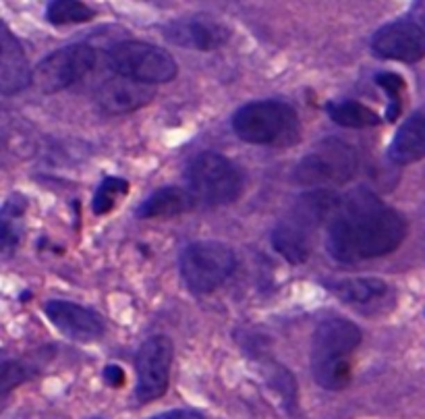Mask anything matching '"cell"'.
<instances>
[{"label":"cell","mask_w":425,"mask_h":419,"mask_svg":"<svg viewBox=\"0 0 425 419\" xmlns=\"http://www.w3.org/2000/svg\"><path fill=\"white\" fill-rule=\"evenodd\" d=\"M98 54L90 44H69L54 50L33 71V85L42 94L62 92L94 71Z\"/></svg>","instance_id":"9c48e42d"},{"label":"cell","mask_w":425,"mask_h":419,"mask_svg":"<svg viewBox=\"0 0 425 419\" xmlns=\"http://www.w3.org/2000/svg\"><path fill=\"white\" fill-rule=\"evenodd\" d=\"M33 73L23 46L0 21V94L12 96L31 85Z\"/></svg>","instance_id":"5bb4252c"},{"label":"cell","mask_w":425,"mask_h":419,"mask_svg":"<svg viewBox=\"0 0 425 419\" xmlns=\"http://www.w3.org/2000/svg\"><path fill=\"white\" fill-rule=\"evenodd\" d=\"M197 206L195 197L189 189L181 187H162L153 191L147 199H143L138 208V218H172L185 212H191Z\"/></svg>","instance_id":"e0dca14e"},{"label":"cell","mask_w":425,"mask_h":419,"mask_svg":"<svg viewBox=\"0 0 425 419\" xmlns=\"http://www.w3.org/2000/svg\"><path fill=\"white\" fill-rule=\"evenodd\" d=\"M357 170H359L357 149L338 138H328L319 141L307 156L301 158V162L292 170V176L294 183L303 187L326 189L344 185L357 174Z\"/></svg>","instance_id":"8992f818"},{"label":"cell","mask_w":425,"mask_h":419,"mask_svg":"<svg viewBox=\"0 0 425 419\" xmlns=\"http://www.w3.org/2000/svg\"><path fill=\"white\" fill-rule=\"evenodd\" d=\"M25 212V199L21 195H12L4 208H0V252L12 254L21 241V227L17 220Z\"/></svg>","instance_id":"7402d4cb"},{"label":"cell","mask_w":425,"mask_h":419,"mask_svg":"<svg viewBox=\"0 0 425 419\" xmlns=\"http://www.w3.org/2000/svg\"><path fill=\"white\" fill-rule=\"evenodd\" d=\"M328 115L336 125L347 127V129H367V127H376L382 123L380 115H376L369 106L355 102V100H342V102L328 104Z\"/></svg>","instance_id":"44dd1931"},{"label":"cell","mask_w":425,"mask_h":419,"mask_svg":"<svg viewBox=\"0 0 425 419\" xmlns=\"http://www.w3.org/2000/svg\"><path fill=\"white\" fill-rule=\"evenodd\" d=\"M172 343L164 334L149 336L138 351V388L135 395L140 403H151L168 391L170 368H172Z\"/></svg>","instance_id":"30bf717a"},{"label":"cell","mask_w":425,"mask_h":419,"mask_svg":"<svg viewBox=\"0 0 425 419\" xmlns=\"http://www.w3.org/2000/svg\"><path fill=\"white\" fill-rule=\"evenodd\" d=\"M106 58L117 75L147 85L168 83L178 73L174 56L166 48L147 42H121L108 50Z\"/></svg>","instance_id":"ba28073f"},{"label":"cell","mask_w":425,"mask_h":419,"mask_svg":"<svg viewBox=\"0 0 425 419\" xmlns=\"http://www.w3.org/2000/svg\"><path fill=\"white\" fill-rule=\"evenodd\" d=\"M96 17V10L81 0H52L46 10V19L52 25L88 23Z\"/></svg>","instance_id":"603a6c76"},{"label":"cell","mask_w":425,"mask_h":419,"mask_svg":"<svg viewBox=\"0 0 425 419\" xmlns=\"http://www.w3.org/2000/svg\"><path fill=\"white\" fill-rule=\"evenodd\" d=\"M44 313L65 336L75 340H96L106 330L104 320L96 311L73 301L52 299L44 305Z\"/></svg>","instance_id":"4fadbf2b"},{"label":"cell","mask_w":425,"mask_h":419,"mask_svg":"<svg viewBox=\"0 0 425 419\" xmlns=\"http://www.w3.org/2000/svg\"><path fill=\"white\" fill-rule=\"evenodd\" d=\"M243 185L241 168L218 151H201L187 166V189L201 206L233 204Z\"/></svg>","instance_id":"5b68a950"},{"label":"cell","mask_w":425,"mask_h":419,"mask_svg":"<svg viewBox=\"0 0 425 419\" xmlns=\"http://www.w3.org/2000/svg\"><path fill=\"white\" fill-rule=\"evenodd\" d=\"M233 131L251 145L286 147L301 138V121L292 106L281 100H258L241 106L233 117Z\"/></svg>","instance_id":"277c9868"},{"label":"cell","mask_w":425,"mask_h":419,"mask_svg":"<svg viewBox=\"0 0 425 419\" xmlns=\"http://www.w3.org/2000/svg\"><path fill=\"white\" fill-rule=\"evenodd\" d=\"M178 270L191 293L208 295L235 274L237 256L220 241H197L183 249Z\"/></svg>","instance_id":"52a82bcc"},{"label":"cell","mask_w":425,"mask_h":419,"mask_svg":"<svg viewBox=\"0 0 425 419\" xmlns=\"http://www.w3.org/2000/svg\"><path fill=\"white\" fill-rule=\"evenodd\" d=\"M127 191H129V183L125 179H121V176H106L100 183V187H98V191L94 195V204H92L94 214H108L117 206L119 197H123Z\"/></svg>","instance_id":"cb8c5ba5"},{"label":"cell","mask_w":425,"mask_h":419,"mask_svg":"<svg viewBox=\"0 0 425 419\" xmlns=\"http://www.w3.org/2000/svg\"><path fill=\"white\" fill-rule=\"evenodd\" d=\"M388 156L394 164L407 166L425 158V115L409 117L397 131L390 143Z\"/></svg>","instance_id":"2e32d148"},{"label":"cell","mask_w":425,"mask_h":419,"mask_svg":"<svg viewBox=\"0 0 425 419\" xmlns=\"http://www.w3.org/2000/svg\"><path fill=\"white\" fill-rule=\"evenodd\" d=\"M328 222L326 247L340 264L388 256L407 237L405 216L384 204L369 187H357L340 197Z\"/></svg>","instance_id":"6da1fadb"},{"label":"cell","mask_w":425,"mask_h":419,"mask_svg":"<svg viewBox=\"0 0 425 419\" xmlns=\"http://www.w3.org/2000/svg\"><path fill=\"white\" fill-rule=\"evenodd\" d=\"M96 100L106 115H129L153 100V90L147 83L119 75L100 85Z\"/></svg>","instance_id":"9a60e30c"},{"label":"cell","mask_w":425,"mask_h":419,"mask_svg":"<svg viewBox=\"0 0 425 419\" xmlns=\"http://www.w3.org/2000/svg\"><path fill=\"white\" fill-rule=\"evenodd\" d=\"M372 52L378 58L417 63L425 56V29L411 19L386 23L374 33Z\"/></svg>","instance_id":"8fae6325"},{"label":"cell","mask_w":425,"mask_h":419,"mask_svg":"<svg viewBox=\"0 0 425 419\" xmlns=\"http://www.w3.org/2000/svg\"><path fill=\"white\" fill-rule=\"evenodd\" d=\"M162 33L170 44L199 52L218 50L231 40V29L222 21L203 13L174 19L162 29Z\"/></svg>","instance_id":"7c38bea8"},{"label":"cell","mask_w":425,"mask_h":419,"mask_svg":"<svg viewBox=\"0 0 425 419\" xmlns=\"http://www.w3.org/2000/svg\"><path fill=\"white\" fill-rule=\"evenodd\" d=\"M149 419H203V416L195 409H170Z\"/></svg>","instance_id":"4316f807"},{"label":"cell","mask_w":425,"mask_h":419,"mask_svg":"<svg viewBox=\"0 0 425 419\" xmlns=\"http://www.w3.org/2000/svg\"><path fill=\"white\" fill-rule=\"evenodd\" d=\"M33 151H35V138L31 127L21 117L0 106V154L27 158Z\"/></svg>","instance_id":"ac0fdd59"},{"label":"cell","mask_w":425,"mask_h":419,"mask_svg":"<svg viewBox=\"0 0 425 419\" xmlns=\"http://www.w3.org/2000/svg\"><path fill=\"white\" fill-rule=\"evenodd\" d=\"M340 197L328 189H313L294 202L290 212L274 227L272 245L288 264H303L311 254V235L332 218Z\"/></svg>","instance_id":"3957f363"},{"label":"cell","mask_w":425,"mask_h":419,"mask_svg":"<svg viewBox=\"0 0 425 419\" xmlns=\"http://www.w3.org/2000/svg\"><path fill=\"white\" fill-rule=\"evenodd\" d=\"M104 380H106V384L108 386H115V388H119V386H123L125 384V372H123V368L121 365H106L104 368Z\"/></svg>","instance_id":"484cf974"},{"label":"cell","mask_w":425,"mask_h":419,"mask_svg":"<svg viewBox=\"0 0 425 419\" xmlns=\"http://www.w3.org/2000/svg\"><path fill=\"white\" fill-rule=\"evenodd\" d=\"M361 343V330L355 322L334 315L317 324L311 338L313 380L332 393L351 384V357Z\"/></svg>","instance_id":"7a4b0ae2"},{"label":"cell","mask_w":425,"mask_h":419,"mask_svg":"<svg viewBox=\"0 0 425 419\" xmlns=\"http://www.w3.org/2000/svg\"><path fill=\"white\" fill-rule=\"evenodd\" d=\"M42 355H33L31 359H6L0 361V411L4 409L10 393L19 388L23 382L31 380L40 372Z\"/></svg>","instance_id":"ffe728a7"},{"label":"cell","mask_w":425,"mask_h":419,"mask_svg":"<svg viewBox=\"0 0 425 419\" xmlns=\"http://www.w3.org/2000/svg\"><path fill=\"white\" fill-rule=\"evenodd\" d=\"M328 288L344 303L351 305H367L388 293V284L382 279H347L330 282Z\"/></svg>","instance_id":"d6986e66"},{"label":"cell","mask_w":425,"mask_h":419,"mask_svg":"<svg viewBox=\"0 0 425 419\" xmlns=\"http://www.w3.org/2000/svg\"><path fill=\"white\" fill-rule=\"evenodd\" d=\"M376 83L388 92V98H390L388 121H394V119L399 117V113H401V100H399V96H401V90L405 88V83H403L401 75H397V73H380V75L376 77Z\"/></svg>","instance_id":"d4e9b609"}]
</instances>
